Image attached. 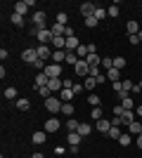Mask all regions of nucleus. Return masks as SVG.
Segmentation results:
<instances>
[{
  "label": "nucleus",
  "mask_w": 142,
  "mask_h": 158,
  "mask_svg": "<svg viewBox=\"0 0 142 158\" xmlns=\"http://www.w3.org/2000/svg\"><path fill=\"white\" fill-rule=\"evenodd\" d=\"M107 135H109V137H111V139H118V137H121V135H123V132H118V125H111V130H109Z\"/></svg>",
  "instance_id": "41"
},
{
  "label": "nucleus",
  "mask_w": 142,
  "mask_h": 158,
  "mask_svg": "<svg viewBox=\"0 0 142 158\" xmlns=\"http://www.w3.org/2000/svg\"><path fill=\"white\" fill-rule=\"evenodd\" d=\"M118 73H121L118 69H109V71H107V80H111V83H118V80H121V78H118Z\"/></svg>",
  "instance_id": "23"
},
{
  "label": "nucleus",
  "mask_w": 142,
  "mask_h": 158,
  "mask_svg": "<svg viewBox=\"0 0 142 158\" xmlns=\"http://www.w3.org/2000/svg\"><path fill=\"white\" fill-rule=\"evenodd\" d=\"M135 116H137V118H142V104H137V111H135Z\"/></svg>",
  "instance_id": "51"
},
{
  "label": "nucleus",
  "mask_w": 142,
  "mask_h": 158,
  "mask_svg": "<svg viewBox=\"0 0 142 158\" xmlns=\"http://www.w3.org/2000/svg\"><path fill=\"white\" fill-rule=\"evenodd\" d=\"M114 69H126V57H114Z\"/></svg>",
  "instance_id": "35"
},
{
  "label": "nucleus",
  "mask_w": 142,
  "mask_h": 158,
  "mask_svg": "<svg viewBox=\"0 0 142 158\" xmlns=\"http://www.w3.org/2000/svg\"><path fill=\"white\" fill-rule=\"evenodd\" d=\"M74 104H71V102H64V104H62V113H64V116H74Z\"/></svg>",
  "instance_id": "25"
},
{
  "label": "nucleus",
  "mask_w": 142,
  "mask_h": 158,
  "mask_svg": "<svg viewBox=\"0 0 142 158\" xmlns=\"http://www.w3.org/2000/svg\"><path fill=\"white\" fill-rule=\"evenodd\" d=\"M14 12H17V14H21V17H24V14L28 12V5H26V2H14Z\"/></svg>",
  "instance_id": "26"
},
{
  "label": "nucleus",
  "mask_w": 142,
  "mask_h": 158,
  "mask_svg": "<svg viewBox=\"0 0 142 158\" xmlns=\"http://www.w3.org/2000/svg\"><path fill=\"white\" fill-rule=\"evenodd\" d=\"M74 99V90H67V87H62V102H71Z\"/></svg>",
  "instance_id": "30"
},
{
  "label": "nucleus",
  "mask_w": 142,
  "mask_h": 158,
  "mask_svg": "<svg viewBox=\"0 0 142 158\" xmlns=\"http://www.w3.org/2000/svg\"><path fill=\"white\" fill-rule=\"evenodd\" d=\"M95 10H97V5H93V2H83V5H81V14H83V19H85V17H93Z\"/></svg>",
  "instance_id": "7"
},
{
  "label": "nucleus",
  "mask_w": 142,
  "mask_h": 158,
  "mask_svg": "<svg viewBox=\"0 0 142 158\" xmlns=\"http://www.w3.org/2000/svg\"><path fill=\"white\" fill-rule=\"evenodd\" d=\"M74 71L78 73L81 78H88V76H90V64H88V61H85V59H81V61H78V64L74 66Z\"/></svg>",
  "instance_id": "3"
},
{
  "label": "nucleus",
  "mask_w": 142,
  "mask_h": 158,
  "mask_svg": "<svg viewBox=\"0 0 142 158\" xmlns=\"http://www.w3.org/2000/svg\"><path fill=\"white\" fill-rule=\"evenodd\" d=\"M90 116H93V120H100V118H102V106H95Z\"/></svg>",
  "instance_id": "44"
},
{
  "label": "nucleus",
  "mask_w": 142,
  "mask_h": 158,
  "mask_svg": "<svg viewBox=\"0 0 142 158\" xmlns=\"http://www.w3.org/2000/svg\"><path fill=\"white\" fill-rule=\"evenodd\" d=\"M14 106H17L19 111H28V106H31V102H28V99H17V102H14Z\"/></svg>",
  "instance_id": "24"
},
{
  "label": "nucleus",
  "mask_w": 142,
  "mask_h": 158,
  "mask_svg": "<svg viewBox=\"0 0 142 158\" xmlns=\"http://www.w3.org/2000/svg\"><path fill=\"white\" fill-rule=\"evenodd\" d=\"M93 17H95V19H97V21H102V19H107L109 14H107V10H104V7H97V10H95V14H93Z\"/></svg>",
  "instance_id": "28"
},
{
  "label": "nucleus",
  "mask_w": 142,
  "mask_h": 158,
  "mask_svg": "<svg viewBox=\"0 0 142 158\" xmlns=\"http://www.w3.org/2000/svg\"><path fill=\"white\" fill-rule=\"evenodd\" d=\"M76 54H78V59H85V57H88V45H81V47H78V50H76Z\"/></svg>",
  "instance_id": "37"
},
{
  "label": "nucleus",
  "mask_w": 142,
  "mask_h": 158,
  "mask_svg": "<svg viewBox=\"0 0 142 158\" xmlns=\"http://www.w3.org/2000/svg\"><path fill=\"white\" fill-rule=\"evenodd\" d=\"M10 21H12L14 26H24V17H21V14H17V12H12V17H10Z\"/></svg>",
  "instance_id": "29"
},
{
  "label": "nucleus",
  "mask_w": 142,
  "mask_h": 158,
  "mask_svg": "<svg viewBox=\"0 0 142 158\" xmlns=\"http://www.w3.org/2000/svg\"><path fill=\"white\" fill-rule=\"evenodd\" d=\"M126 31H128V35H137V33H140L137 21H128V24H126Z\"/></svg>",
  "instance_id": "18"
},
{
  "label": "nucleus",
  "mask_w": 142,
  "mask_h": 158,
  "mask_svg": "<svg viewBox=\"0 0 142 158\" xmlns=\"http://www.w3.org/2000/svg\"><path fill=\"white\" fill-rule=\"evenodd\" d=\"M128 40H130V45H140V38H137V35H128Z\"/></svg>",
  "instance_id": "49"
},
{
  "label": "nucleus",
  "mask_w": 142,
  "mask_h": 158,
  "mask_svg": "<svg viewBox=\"0 0 142 158\" xmlns=\"http://www.w3.org/2000/svg\"><path fill=\"white\" fill-rule=\"evenodd\" d=\"M130 142H133V135H130V132H123L121 137H118V144L121 146H128Z\"/></svg>",
  "instance_id": "27"
},
{
  "label": "nucleus",
  "mask_w": 142,
  "mask_h": 158,
  "mask_svg": "<svg viewBox=\"0 0 142 158\" xmlns=\"http://www.w3.org/2000/svg\"><path fill=\"white\" fill-rule=\"evenodd\" d=\"M90 132H93V125H90V123H81V125H78V135H81V137H88Z\"/></svg>",
  "instance_id": "20"
},
{
  "label": "nucleus",
  "mask_w": 142,
  "mask_h": 158,
  "mask_svg": "<svg viewBox=\"0 0 142 158\" xmlns=\"http://www.w3.org/2000/svg\"><path fill=\"white\" fill-rule=\"evenodd\" d=\"M123 111H126V109H123L121 104H116V106H114V116H116V118H118V116H121Z\"/></svg>",
  "instance_id": "47"
},
{
  "label": "nucleus",
  "mask_w": 142,
  "mask_h": 158,
  "mask_svg": "<svg viewBox=\"0 0 142 158\" xmlns=\"http://www.w3.org/2000/svg\"><path fill=\"white\" fill-rule=\"evenodd\" d=\"M67 139H69V144H71V146H78V144H81V135H78V132H69Z\"/></svg>",
  "instance_id": "22"
},
{
  "label": "nucleus",
  "mask_w": 142,
  "mask_h": 158,
  "mask_svg": "<svg viewBox=\"0 0 142 158\" xmlns=\"http://www.w3.org/2000/svg\"><path fill=\"white\" fill-rule=\"evenodd\" d=\"M64 28H67V26H62V24H54V26L50 28V31H52V35L57 38V35H64Z\"/></svg>",
  "instance_id": "34"
},
{
  "label": "nucleus",
  "mask_w": 142,
  "mask_h": 158,
  "mask_svg": "<svg viewBox=\"0 0 142 158\" xmlns=\"http://www.w3.org/2000/svg\"><path fill=\"white\" fill-rule=\"evenodd\" d=\"M97 85H100V83H97V78H93V76L83 78V87H88V90H95Z\"/></svg>",
  "instance_id": "19"
},
{
  "label": "nucleus",
  "mask_w": 142,
  "mask_h": 158,
  "mask_svg": "<svg viewBox=\"0 0 142 158\" xmlns=\"http://www.w3.org/2000/svg\"><path fill=\"white\" fill-rule=\"evenodd\" d=\"M52 61H54V64L67 61V50H54V52H52Z\"/></svg>",
  "instance_id": "13"
},
{
  "label": "nucleus",
  "mask_w": 142,
  "mask_h": 158,
  "mask_svg": "<svg viewBox=\"0 0 142 158\" xmlns=\"http://www.w3.org/2000/svg\"><path fill=\"white\" fill-rule=\"evenodd\" d=\"M47 87H50L52 92H57V90H62V87H64V80H62V78H50Z\"/></svg>",
  "instance_id": "14"
},
{
  "label": "nucleus",
  "mask_w": 142,
  "mask_h": 158,
  "mask_svg": "<svg viewBox=\"0 0 142 158\" xmlns=\"http://www.w3.org/2000/svg\"><path fill=\"white\" fill-rule=\"evenodd\" d=\"M31 158H43V153H33V156H31Z\"/></svg>",
  "instance_id": "53"
},
{
  "label": "nucleus",
  "mask_w": 142,
  "mask_h": 158,
  "mask_svg": "<svg viewBox=\"0 0 142 158\" xmlns=\"http://www.w3.org/2000/svg\"><path fill=\"white\" fill-rule=\"evenodd\" d=\"M43 73H45L47 78H59L62 76V64H47Z\"/></svg>",
  "instance_id": "4"
},
{
  "label": "nucleus",
  "mask_w": 142,
  "mask_h": 158,
  "mask_svg": "<svg viewBox=\"0 0 142 158\" xmlns=\"http://www.w3.org/2000/svg\"><path fill=\"white\" fill-rule=\"evenodd\" d=\"M137 38H140V43H142V31H140V33H137Z\"/></svg>",
  "instance_id": "54"
},
{
  "label": "nucleus",
  "mask_w": 142,
  "mask_h": 158,
  "mask_svg": "<svg viewBox=\"0 0 142 158\" xmlns=\"http://www.w3.org/2000/svg\"><path fill=\"white\" fill-rule=\"evenodd\" d=\"M128 132L133 135V137H137V135H142V120H133L128 125Z\"/></svg>",
  "instance_id": "10"
},
{
  "label": "nucleus",
  "mask_w": 142,
  "mask_h": 158,
  "mask_svg": "<svg viewBox=\"0 0 142 158\" xmlns=\"http://www.w3.org/2000/svg\"><path fill=\"white\" fill-rule=\"evenodd\" d=\"M78 125H81L78 120H67V130L69 132H78Z\"/></svg>",
  "instance_id": "40"
},
{
  "label": "nucleus",
  "mask_w": 142,
  "mask_h": 158,
  "mask_svg": "<svg viewBox=\"0 0 142 158\" xmlns=\"http://www.w3.org/2000/svg\"><path fill=\"white\" fill-rule=\"evenodd\" d=\"M45 139H47V132L45 130H38V132H33V135H31V142H33V144H38V146H41V144H45Z\"/></svg>",
  "instance_id": "8"
},
{
  "label": "nucleus",
  "mask_w": 142,
  "mask_h": 158,
  "mask_svg": "<svg viewBox=\"0 0 142 158\" xmlns=\"http://www.w3.org/2000/svg\"><path fill=\"white\" fill-rule=\"evenodd\" d=\"M83 90V83H74V94H78Z\"/></svg>",
  "instance_id": "50"
},
{
  "label": "nucleus",
  "mask_w": 142,
  "mask_h": 158,
  "mask_svg": "<svg viewBox=\"0 0 142 158\" xmlns=\"http://www.w3.org/2000/svg\"><path fill=\"white\" fill-rule=\"evenodd\" d=\"M100 66H104V69L109 71V69H114V59H111V57H102V64Z\"/></svg>",
  "instance_id": "39"
},
{
  "label": "nucleus",
  "mask_w": 142,
  "mask_h": 158,
  "mask_svg": "<svg viewBox=\"0 0 142 158\" xmlns=\"http://www.w3.org/2000/svg\"><path fill=\"white\" fill-rule=\"evenodd\" d=\"M85 61H88L90 66H97V64H102V59H100V54H97V52H90L88 57H85Z\"/></svg>",
  "instance_id": "21"
},
{
  "label": "nucleus",
  "mask_w": 142,
  "mask_h": 158,
  "mask_svg": "<svg viewBox=\"0 0 142 158\" xmlns=\"http://www.w3.org/2000/svg\"><path fill=\"white\" fill-rule=\"evenodd\" d=\"M116 94H118V99H126V97H130V92H126L123 87H121V90H118V92H116Z\"/></svg>",
  "instance_id": "48"
},
{
  "label": "nucleus",
  "mask_w": 142,
  "mask_h": 158,
  "mask_svg": "<svg viewBox=\"0 0 142 158\" xmlns=\"http://www.w3.org/2000/svg\"><path fill=\"white\" fill-rule=\"evenodd\" d=\"M121 106L126 109V111H133V109H135V99H133V94L126 97V99H121Z\"/></svg>",
  "instance_id": "16"
},
{
  "label": "nucleus",
  "mask_w": 142,
  "mask_h": 158,
  "mask_svg": "<svg viewBox=\"0 0 142 158\" xmlns=\"http://www.w3.org/2000/svg\"><path fill=\"white\" fill-rule=\"evenodd\" d=\"M78 61H81V59H78V54H76V52H67V64H78Z\"/></svg>",
  "instance_id": "36"
},
{
  "label": "nucleus",
  "mask_w": 142,
  "mask_h": 158,
  "mask_svg": "<svg viewBox=\"0 0 142 158\" xmlns=\"http://www.w3.org/2000/svg\"><path fill=\"white\" fill-rule=\"evenodd\" d=\"M121 87L126 90V92H133V87H135V83H130V80H121Z\"/></svg>",
  "instance_id": "43"
},
{
  "label": "nucleus",
  "mask_w": 142,
  "mask_h": 158,
  "mask_svg": "<svg viewBox=\"0 0 142 158\" xmlns=\"http://www.w3.org/2000/svg\"><path fill=\"white\" fill-rule=\"evenodd\" d=\"M118 12H121V7H118V5H111V7H107V14L111 17V19H116V17H118Z\"/></svg>",
  "instance_id": "31"
},
{
  "label": "nucleus",
  "mask_w": 142,
  "mask_h": 158,
  "mask_svg": "<svg viewBox=\"0 0 142 158\" xmlns=\"http://www.w3.org/2000/svg\"><path fill=\"white\" fill-rule=\"evenodd\" d=\"M137 146L142 149V135H137Z\"/></svg>",
  "instance_id": "52"
},
{
  "label": "nucleus",
  "mask_w": 142,
  "mask_h": 158,
  "mask_svg": "<svg viewBox=\"0 0 142 158\" xmlns=\"http://www.w3.org/2000/svg\"><path fill=\"white\" fill-rule=\"evenodd\" d=\"M47 83H50V78H47L45 73H38V76H36L33 87H36V90H38V87H47Z\"/></svg>",
  "instance_id": "11"
},
{
  "label": "nucleus",
  "mask_w": 142,
  "mask_h": 158,
  "mask_svg": "<svg viewBox=\"0 0 142 158\" xmlns=\"http://www.w3.org/2000/svg\"><path fill=\"white\" fill-rule=\"evenodd\" d=\"M31 19H33V24H36L38 28H45V19H47L45 12H33V17H31Z\"/></svg>",
  "instance_id": "9"
},
{
  "label": "nucleus",
  "mask_w": 142,
  "mask_h": 158,
  "mask_svg": "<svg viewBox=\"0 0 142 158\" xmlns=\"http://www.w3.org/2000/svg\"><path fill=\"white\" fill-rule=\"evenodd\" d=\"M62 104H64V102H62V99H57V97L45 99V109H47L50 113H59V111H62Z\"/></svg>",
  "instance_id": "1"
},
{
  "label": "nucleus",
  "mask_w": 142,
  "mask_h": 158,
  "mask_svg": "<svg viewBox=\"0 0 142 158\" xmlns=\"http://www.w3.org/2000/svg\"><path fill=\"white\" fill-rule=\"evenodd\" d=\"M21 59L26 61V64H31V66H33L36 61H38V52H36V47H26V50L21 52Z\"/></svg>",
  "instance_id": "2"
},
{
  "label": "nucleus",
  "mask_w": 142,
  "mask_h": 158,
  "mask_svg": "<svg viewBox=\"0 0 142 158\" xmlns=\"http://www.w3.org/2000/svg\"><path fill=\"white\" fill-rule=\"evenodd\" d=\"M59 130V120L57 118H47L45 120V132H57Z\"/></svg>",
  "instance_id": "12"
},
{
  "label": "nucleus",
  "mask_w": 142,
  "mask_h": 158,
  "mask_svg": "<svg viewBox=\"0 0 142 158\" xmlns=\"http://www.w3.org/2000/svg\"><path fill=\"white\" fill-rule=\"evenodd\" d=\"M97 130H100V132H109V130H111V120L100 118V120H97Z\"/></svg>",
  "instance_id": "17"
},
{
  "label": "nucleus",
  "mask_w": 142,
  "mask_h": 158,
  "mask_svg": "<svg viewBox=\"0 0 142 158\" xmlns=\"http://www.w3.org/2000/svg\"><path fill=\"white\" fill-rule=\"evenodd\" d=\"M88 104L93 106V109H95V106H100V97H97V94H90V97H88Z\"/></svg>",
  "instance_id": "45"
},
{
  "label": "nucleus",
  "mask_w": 142,
  "mask_h": 158,
  "mask_svg": "<svg viewBox=\"0 0 142 158\" xmlns=\"http://www.w3.org/2000/svg\"><path fill=\"white\" fill-rule=\"evenodd\" d=\"M74 35H76V33H74V28H71V26L64 28V38H74Z\"/></svg>",
  "instance_id": "46"
},
{
  "label": "nucleus",
  "mask_w": 142,
  "mask_h": 158,
  "mask_svg": "<svg viewBox=\"0 0 142 158\" xmlns=\"http://www.w3.org/2000/svg\"><path fill=\"white\" fill-rule=\"evenodd\" d=\"M137 85H140V90H142V80H140V83H137Z\"/></svg>",
  "instance_id": "55"
},
{
  "label": "nucleus",
  "mask_w": 142,
  "mask_h": 158,
  "mask_svg": "<svg viewBox=\"0 0 142 158\" xmlns=\"http://www.w3.org/2000/svg\"><path fill=\"white\" fill-rule=\"evenodd\" d=\"M5 99H14L17 102V90L14 87H5Z\"/></svg>",
  "instance_id": "42"
},
{
  "label": "nucleus",
  "mask_w": 142,
  "mask_h": 158,
  "mask_svg": "<svg viewBox=\"0 0 142 158\" xmlns=\"http://www.w3.org/2000/svg\"><path fill=\"white\" fill-rule=\"evenodd\" d=\"M78 47H81V43H78V38H67V52H76V50H78Z\"/></svg>",
  "instance_id": "15"
},
{
  "label": "nucleus",
  "mask_w": 142,
  "mask_h": 158,
  "mask_svg": "<svg viewBox=\"0 0 142 158\" xmlns=\"http://www.w3.org/2000/svg\"><path fill=\"white\" fill-rule=\"evenodd\" d=\"M36 38L41 40V45H47V43H52V31H50V28H38V35H36Z\"/></svg>",
  "instance_id": "5"
},
{
  "label": "nucleus",
  "mask_w": 142,
  "mask_h": 158,
  "mask_svg": "<svg viewBox=\"0 0 142 158\" xmlns=\"http://www.w3.org/2000/svg\"><path fill=\"white\" fill-rule=\"evenodd\" d=\"M83 24H85L88 28H95V26H100V21L95 19V17H85V19H83Z\"/></svg>",
  "instance_id": "33"
},
{
  "label": "nucleus",
  "mask_w": 142,
  "mask_h": 158,
  "mask_svg": "<svg viewBox=\"0 0 142 158\" xmlns=\"http://www.w3.org/2000/svg\"><path fill=\"white\" fill-rule=\"evenodd\" d=\"M36 92L41 94L43 99H50V97H52V90H50V87H38V90H36Z\"/></svg>",
  "instance_id": "32"
},
{
  "label": "nucleus",
  "mask_w": 142,
  "mask_h": 158,
  "mask_svg": "<svg viewBox=\"0 0 142 158\" xmlns=\"http://www.w3.org/2000/svg\"><path fill=\"white\" fill-rule=\"evenodd\" d=\"M36 52H38V59H43V61H47L50 57H52V52H50V47H47V45H38V47H36Z\"/></svg>",
  "instance_id": "6"
},
{
  "label": "nucleus",
  "mask_w": 142,
  "mask_h": 158,
  "mask_svg": "<svg viewBox=\"0 0 142 158\" xmlns=\"http://www.w3.org/2000/svg\"><path fill=\"white\" fill-rule=\"evenodd\" d=\"M67 21H69V14H67V12H57V24L67 26Z\"/></svg>",
  "instance_id": "38"
}]
</instances>
